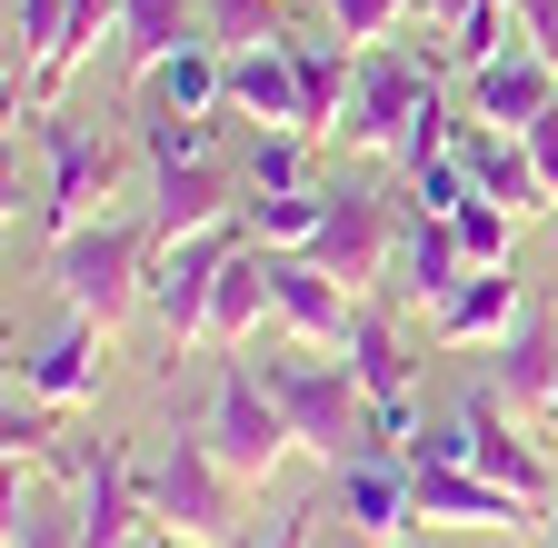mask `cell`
Returning a JSON list of instances; mask_svg holds the SVG:
<instances>
[{"label":"cell","mask_w":558,"mask_h":548,"mask_svg":"<svg viewBox=\"0 0 558 548\" xmlns=\"http://www.w3.org/2000/svg\"><path fill=\"white\" fill-rule=\"evenodd\" d=\"M150 249H160L150 210H100L81 230H60L50 240V290H60V309L70 319H100L120 339L140 319V290H150Z\"/></svg>","instance_id":"obj_1"},{"label":"cell","mask_w":558,"mask_h":548,"mask_svg":"<svg viewBox=\"0 0 558 548\" xmlns=\"http://www.w3.org/2000/svg\"><path fill=\"white\" fill-rule=\"evenodd\" d=\"M140 489H150V528L190 548H240L250 538V489L209 459L199 429H160V449H140Z\"/></svg>","instance_id":"obj_2"},{"label":"cell","mask_w":558,"mask_h":548,"mask_svg":"<svg viewBox=\"0 0 558 548\" xmlns=\"http://www.w3.org/2000/svg\"><path fill=\"white\" fill-rule=\"evenodd\" d=\"M259 379H269V399H279V419H290L300 459L349 468V459L369 449V389H360V369H349L339 350H290V360H259Z\"/></svg>","instance_id":"obj_3"},{"label":"cell","mask_w":558,"mask_h":548,"mask_svg":"<svg viewBox=\"0 0 558 548\" xmlns=\"http://www.w3.org/2000/svg\"><path fill=\"white\" fill-rule=\"evenodd\" d=\"M250 249V220H209V230H180L150 249V290H140V309H150V329L170 339V360L199 350L209 329V290H220V269Z\"/></svg>","instance_id":"obj_4"},{"label":"cell","mask_w":558,"mask_h":548,"mask_svg":"<svg viewBox=\"0 0 558 548\" xmlns=\"http://www.w3.org/2000/svg\"><path fill=\"white\" fill-rule=\"evenodd\" d=\"M199 439H209V459H220L250 499L300 459L290 419H279V399H269V379H259L250 360H220V389H209V409H199Z\"/></svg>","instance_id":"obj_5"},{"label":"cell","mask_w":558,"mask_h":548,"mask_svg":"<svg viewBox=\"0 0 558 548\" xmlns=\"http://www.w3.org/2000/svg\"><path fill=\"white\" fill-rule=\"evenodd\" d=\"M449 100L439 90V60H418V50H360V90H349V120H339V141L329 150H360V160H399V141L418 130V110Z\"/></svg>","instance_id":"obj_6"},{"label":"cell","mask_w":558,"mask_h":548,"mask_svg":"<svg viewBox=\"0 0 558 548\" xmlns=\"http://www.w3.org/2000/svg\"><path fill=\"white\" fill-rule=\"evenodd\" d=\"M339 360L360 369V389H369V449L399 459L418 439V350H409V319L389 300H360V329H349Z\"/></svg>","instance_id":"obj_7"},{"label":"cell","mask_w":558,"mask_h":548,"mask_svg":"<svg viewBox=\"0 0 558 548\" xmlns=\"http://www.w3.org/2000/svg\"><path fill=\"white\" fill-rule=\"evenodd\" d=\"M31 120H40V170H50V240H60V230L100 220L110 199H120V180H130V150L110 141V130L70 120V110H31Z\"/></svg>","instance_id":"obj_8"},{"label":"cell","mask_w":558,"mask_h":548,"mask_svg":"<svg viewBox=\"0 0 558 548\" xmlns=\"http://www.w3.org/2000/svg\"><path fill=\"white\" fill-rule=\"evenodd\" d=\"M409 509H418V528H478V538H529L548 519V509H529L519 489L478 478L449 449H409Z\"/></svg>","instance_id":"obj_9"},{"label":"cell","mask_w":558,"mask_h":548,"mask_svg":"<svg viewBox=\"0 0 558 548\" xmlns=\"http://www.w3.org/2000/svg\"><path fill=\"white\" fill-rule=\"evenodd\" d=\"M449 429H459V459H469L478 478H499V489H519L529 509H548V519H558V449H548V439H529V429H519V409L488 389V379L459 399V419H449Z\"/></svg>","instance_id":"obj_10"},{"label":"cell","mask_w":558,"mask_h":548,"mask_svg":"<svg viewBox=\"0 0 558 548\" xmlns=\"http://www.w3.org/2000/svg\"><path fill=\"white\" fill-rule=\"evenodd\" d=\"M300 259H319L349 300H369V290L389 280V259H399V210H389L379 190L339 180V190H329V220H319V240H310Z\"/></svg>","instance_id":"obj_11"},{"label":"cell","mask_w":558,"mask_h":548,"mask_svg":"<svg viewBox=\"0 0 558 548\" xmlns=\"http://www.w3.org/2000/svg\"><path fill=\"white\" fill-rule=\"evenodd\" d=\"M70 509H81V548H140L150 538V489H140V449L130 439H90L70 468Z\"/></svg>","instance_id":"obj_12"},{"label":"cell","mask_w":558,"mask_h":548,"mask_svg":"<svg viewBox=\"0 0 558 548\" xmlns=\"http://www.w3.org/2000/svg\"><path fill=\"white\" fill-rule=\"evenodd\" d=\"M329 509H339V528L360 538V548H399V538H418L409 459H389V449H360L349 468H329Z\"/></svg>","instance_id":"obj_13"},{"label":"cell","mask_w":558,"mask_h":548,"mask_svg":"<svg viewBox=\"0 0 558 548\" xmlns=\"http://www.w3.org/2000/svg\"><path fill=\"white\" fill-rule=\"evenodd\" d=\"M269 329L290 339V350H349L360 300H349L319 259H279V249H269Z\"/></svg>","instance_id":"obj_14"},{"label":"cell","mask_w":558,"mask_h":548,"mask_svg":"<svg viewBox=\"0 0 558 548\" xmlns=\"http://www.w3.org/2000/svg\"><path fill=\"white\" fill-rule=\"evenodd\" d=\"M529 319V280L519 269H469V280L429 309V350H499Z\"/></svg>","instance_id":"obj_15"},{"label":"cell","mask_w":558,"mask_h":548,"mask_svg":"<svg viewBox=\"0 0 558 548\" xmlns=\"http://www.w3.org/2000/svg\"><path fill=\"white\" fill-rule=\"evenodd\" d=\"M11 379H21L31 399H50V409H90V399H100V379H110V329H100V319L50 329L31 360H11Z\"/></svg>","instance_id":"obj_16"},{"label":"cell","mask_w":558,"mask_h":548,"mask_svg":"<svg viewBox=\"0 0 558 548\" xmlns=\"http://www.w3.org/2000/svg\"><path fill=\"white\" fill-rule=\"evenodd\" d=\"M459 160H469L478 199H499V210H519V220H558V199H548V180H538V160H529L519 130H499V120H459Z\"/></svg>","instance_id":"obj_17"},{"label":"cell","mask_w":558,"mask_h":548,"mask_svg":"<svg viewBox=\"0 0 558 548\" xmlns=\"http://www.w3.org/2000/svg\"><path fill=\"white\" fill-rule=\"evenodd\" d=\"M230 120H250V130H310V100H300V50H290V40L230 50Z\"/></svg>","instance_id":"obj_18"},{"label":"cell","mask_w":558,"mask_h":548,"mask_svg":"<svg viewBox=\"0 0 558 548\" xmlns=\"http://www.w3.org/2000/svg\"><path fill=\"white\" fill-rule=\"evenodd\" d=\"M459 90H469V120L529 130L538 110H558V60H538V50L519 40V50H499V60H488V71H469Z\"/></svg>","instance_id":"obj_19"},{"label":"cell","mask_w":558,"mask_h":548,"mask_svg":"<svg viewBox=\"0 0 558 548\" xmlns=\"http://www.w3.org/2000/svg\"><path fill=\"white\" fill-rule=\"evenodd\" d=\"M240 210H250V190H230L220 160H170V170H150V230L160 240L209 230V220H240Z\"/></svg>","instance_id":"obj_20"},{"label":"cell","mask_w":558,"mask_h":548,"mask_svg":"<svg viewBox=\"0 0 558 548\" xmlns=\"http://www.w3.org/2000/svg\"><path fill=\"white\" fill-rule=\"evenodd\" d=\"M488 360H499V369H488V389H499L519 419H548V409H558V329H548L538 309H529Z\"/></svg>","instance_id":"obj_21"},{"label":"cell","mask_w":558,"mask_h":548,"mask_svg":"<svg viewBox=\"0 0 558 548\" xmlns=\"http://www.w3.org/2000/svg\"><path fill=\"white\" fill-rule=\"evenodd\" d=\"M399 300H418V309H439L459 280H469V249H459V230L449 220H429V210H399Z\"/></svg>","instance_id":"obj_22"},{"label":"cell","mask_w":558,"mask_h":548,"mask_svg":"<svg viewBox=\"0 0 558 548\" xmlns=\"http://www.w3.org/2000/svg\"><path fill=\"white\" fill-rule=\"evenodd\" d=\"M140 90H150V110L220 120V110H230V50H220V40H180V50H170V60H160V71L140 81Z\"/></svg>","instance_id":"obj_23"},{"label":"cell","mask_w":558,"mask_h":548,"mask_svg":"<svg viewBox=\"0 0 558 548\" xmlns=\"http://www.w3.org/2000/svg\"><path fill=\"white\" fill-rule=\"evenodd\" d=\"M259 319H269V249L250 240L230 269H220V290H209V329H199V350H220V360H240L250 339H259Z\"/></svg>","instance_id":"obj_24"},{"label":"cell","mask_w":558,"mask_h":548,"mask_svg":"<svg viewBox=\"0 0 558 548\" xmlns=\"http://www.w3.org/2000/svg\"><path fill=\"white\" fill-rule=\"evenodd\" d=\"M300 50V100H310V141H339L349 120V90H360V50H349L339 31L329 40H290Z\"/></svg>","instance_id":"obj_25"},{"label":"cell","mask_w":558,"mask_h":548,"mask_svg":"<svg viewBox=\"0 0 558 548\" xmlns=\"http://www.w3.org/2000/svg\"><path fill=\"white\" fill-rule=\"evenodd\" d=\"M180 40H199V0H120V71L130 81H150Z\"/></svg>","instance_id":"obj_26"},{"label":"cell","mask_w":558,"mask_h":548,"mask_svg":"<svg viewBox=\"0 0 558 548\" xmlns=\"http://www.w3.org/2000/svg\"><path fill=\"white\" fill-rule=\"evenodd\" d=\"M240 220H250V240H259V249L300 259V249L319 240V220H329V190H259Z\"/></svg>","instance_id":"obj_27"},{"label":"cell","mask_w":558,"mask_h":548,"mask_svg":"<svg viewBox=\"0 0 558 548\" xmlns=\"http://www.w3.org/2000/svg\"><path fill=\"white\" fill-rule=\"evenodd\" d=\"M60 419L70 409H50V399H31L11 379V409H0V459H11V478L21 468H60Z\"/></svg>","instance_id":"obj_28"},{"label":"cell","mask_w":558,"mask_h":548,"mask_svg":"<svg viewBox=\"0 0 558 548\" xmlns=\"http://www.w3.org/2000/svg\"><path fill=\"white\" fill-rule=\"evenodd\" d=\"M240 190H319L310 180V130H250V160H240Z\"/></svg>","instance_id":"obj_29"},{"label":"cell","mask_w":558,"mask_h":548,"mask_svg":"<svg viewBox=\"0 0 558 548\" xmlns=\"http://www.w3.org/2000/svg\"><path fill=\"white\" fill-rule=\"evenodd\" d=\"M199 40H220V50L290 40V0H199Z\"/></svg>","instance_id":"obj_30"},{"label":"cell","mask_w":558,"mask_h":548,"mask_svg":"<svg viewBox=\"0 0 558 548\" xmlns=\"http://www.w3.org/2000/svg\"><path fill=\"white\" fill-rule=\"evenodd\" d=\"M449 230H459V249H469V269H509V249H519V210H499V199H459V210H449Z\"/></svg>","instance_id":"obj_31"},{"label":"cell","mask_w":558,"mask_h":548,"mask_svg":"<svg viewBox=\"0 0 558 548\" xmlns=\"http://www.w3.org/2000/svg\"><path fill=\"white\" fill-rule=\"evenodd\" d=\"M0 548H81V509H60L50 489L11 478V538H0Z\"/></svg>","instance_id":"obj_32"},{"label":"cell","mask_w":558,"mask_h":548,"mask_svg":"<svg viewBox=\"0 0 558 548\" xmlns=\"http://www.w3.org/2000/svg\"><path fill=\"white\" fill-rule=\"evenodd\" d=\"M329 11V31L349 40V50H389L409 21H418V0H319Z\"/></svg>","instance_id":"obj_33"},{"label":"cell","mask_w":558,"mask_h":548,"mask_svg":"<svg viewBox=\"0 0 558 548\" xmlns=\"http://www.w3.org/2000/svg\"><path fill=\"white\" fill-rule=\"evenodd\" d=\"M478 180H469V160H459V141H449V160H429V170H409V210H429V220H449L459 199H469Z\"/></svg>","instance_id":"obj_34"},{"label":"cell","mask_w":558,"mask_h":548,"mask_svg":"<svg viewBox=\"0 0 558 548\" xmlns=\"http://www.w3.org/2000/svg\"><path fill=\"white\" fill-rule=\"evenodd\" d=\"M509 11H519V40L538 60H558V0H509Z\"/></svg>","instance_id":"obj_35"},{"label":"cell","mask_w":558,"mask_h":548,"mask_svg":"<svg viewBox=\"0 0 558 548\" xmlns=\"http://www.w3.org/2000/svg\"><path fill=\"white\" fill-rule=\"evenodd\" d=\"M519 141H529V160H538V180H548V199H558V110H538Z\"/></svg>","instance_id":"obj_36"},{"label":"cell","mask_w":558,"mask_h":548,"mask_svg":"<svg viewBox=\"0 0 558 548\" xmlns=\"http://www.w3.org/2000/svg\"><path fill=\"white\" fill-rule=\"evenodd\" d=\"M310 519H329V509H279V519H269V538H259V548H310Z\"/></svg>","instance_id":"obj_37"},{"label":"cell","mask_w":558,"mask_h":548,"mask_svg":"<svg viewBox=\"0 0 558 548\" xmlns=\"http://www.w3.org/2000/svg\"><path fill=\"white\" fill-rule=\"evenodd\" d=\"M469 11H488V0H418V21H429V31H439V40H449V31H459V21H469Z\"/></svg>","instance_id":"obj_38"},{"label":"cell","mask_w":558,"mask_h":548,"mask_svg":"<svg viewBox=\"0 0 558 548\" xmlns=\"http://www.w3.org/2000/svg\"><path fill=\"white\" fill-rule=\"evenodd\" d=\"M140 548H190V538H170V528H150V538H140Z\"/></svg>","instance_id":"obj_39"},{"label":"cell","mask_w":558,"mask_h":548,"mask_svg":"<svg viewBox=\"0 0 558 548\" xmlns=\"http://www.w3.org/2000/svg\"><path fill=\"white\" fill-rule=\"evenodd\" d=\"M538 429H548V449H558V409H548V419H538Z\"/></svg>","instance_id":"obj_40"},{"label":"cell","mask_w":558,"mask_h":548,"mask_svg":"<svg viewBox=\"0 0 558 548\" xmlns=\"http://www.w3.org/2000/svg\"><path fill=\"white\" fill-rule=\"evenodd\" d=\"M399 548H418V538H399Z\"/></svg>","instance_id":"obj_41"},{"label":"cell","mask_w":558,"mask_h":548,"mask_svg":"<svg viewBox=\"0 0 558 548\" xmlns=\"http://www.w3.org/2000/svg\"><path fill=\"white\" fill-rule=\"evenodd\" d=\"M548 548H558V538H548Z\"/></svg>","instance_id":"obj_42"}]
</instances>
